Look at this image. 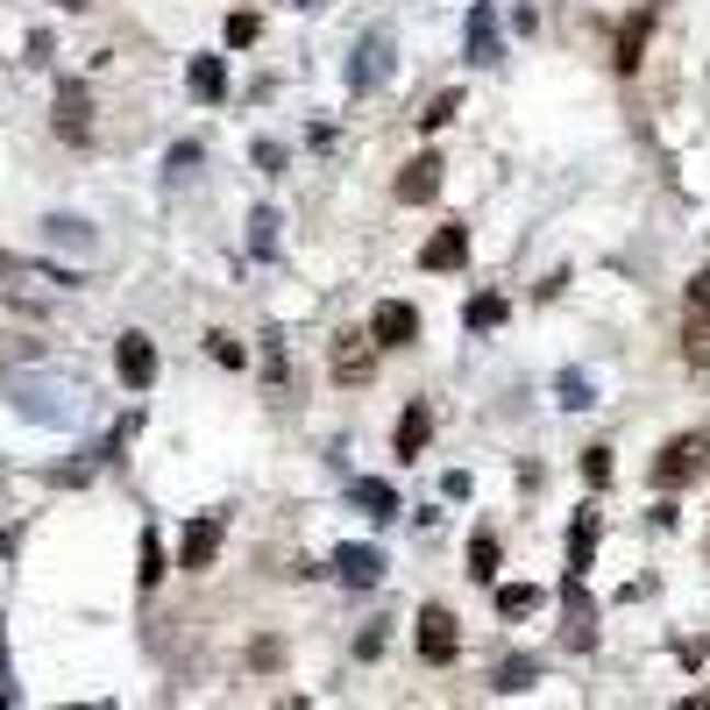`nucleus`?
Listing matches in <instances>:
<instances>
[{
  "mask_svg": "<svg viewBox=\"0 0 710 710\" xmlns=\"http://www.w3.org/2000/svg\"><path fill=\"white\" fill-rule=\"evenodd\" d=\"M703 470H710V433H675L646 476H654V491H683V483H697Z\"/></svg>",
  "mask_w": 710,
  "mask_h": 710,
  "instance_id": "f257e3e1",
  "label": "nucleus"
},
{
  "mask_svg": "<svg viewBox=\"0 0 710 710\" xmlns=\"http://www.w3.org/2000/svg\"><path fill=\"white\" fill-rule=\"evenodd\" d=\"M683 356L689 370H710V270H697L683 292Z\"/></svg>",
  "mask_w": 710,
  "mask_h": 710,
  "instance_id": "f03ea898",
  "label": "nucleus"
},
{
  "mask_svg": "<svg viewBox=\"0 0 710 710\" xmlns=\"http://www.w3.org/2000/svg\"><path fill=\"white\" fill-rule=\"evenodd\" d=\"M335 384H376V341H370V327H349V335H335Z\"/></svg>",
  "mask_w": 710,
  "mask_h": 710,
  "instance_id": "7ed1b4c3",
  "label": "nucleus"
},
{
  "mask_svg": "<svg viewBox=\"0 0 710 710\" xmlns=\"http://www.w3.org/2000/svg\"><path fill=\"white\" fill-rule=\"evenodd\" d=\"M419 654L441 661V668L462 654V626H455V611H448V604H427V611H419Z\"/></svg>",
  "mask_w": 710,
  "mask_h": 710,
  "instance_id": "20e7f679",
  "label": "nucleus"
},
{
  "mask_svg": "<svg viewBox=\"0 0 710 710\" xmlns=\"http://www.w3.org/2000/svg\"><path fill=\"white\" fill-rule=\"evenodd\" d=\"M370 341L376 349H413L419 341V313L405 306V298H384V306L370 313Z\"/></svg>",
  "mask_w": 710,
  "mask_h": 710,
  "instance_id": "39448f33",
  "label": "nucleus"
},
{
  "mask_svg": "<svg viewBox=\"0 0 710 710\" xmlns=\"http://www.w3.org/2000/svg\"><path fill=\"white\" fill-rule=\"evenodd\" d=\"M114 370L128 391H149L157 384V349H149V335H121L114 341Z\"/></svg>",
  "mask_w": 710,
  "mask_h": 710,
  "instance_id": "423d86ee",
  "label": "nucleus"
},
{
  "mask_svg": "<svg viewBox=\"0 0 710 710\" xmlns=\"http://www.w3.org/2000/svg\"><path fill=\"white\" fill-rule=\"evenodd\" d=\"M221 533H228V519H221V511L192 519V526H185V548H178V568H214V554H221Z\"/></svg>",
  "mask_w": 710,
  "mask_h": 710,
  "instance_id": "0eeeda50",
  "label": "nucleus"
},
{
  "mask_svg": "<svg viewBox=\"0 0 710 710\" xmlns=\"http://www.w3.org/2000/svg\"><path fill=\"white\" fill-rule=\"evenodd\" d=\"M654 22H661V8H640V14H626V29H618V50H611V65L626 71H640V57H646V36H654Z\"/></svg>",
  "mask_w": 710,
  "mask_h": 710,
  "instance_id": "6e6552de",
  "label": "nucleus"
},
{
  "mask_svg": "<svg viewBox=\"0 0 710 710\" xmlns=\"http://www.w3.org/2000/svg\"><path fill=\"white\" fill-rule=\"evenodd\" d=\"M419 263H427V270H462V263H470V228H455V221L433 228L427 249H419Z\"/></svg>",
  "mask_w": 710,
  "mask_h": 710,
  "instance_id": "1a4fd4ad",
  "label": "nucleus"
},
{
  "mask_svg": "<svg viewBox=\"0 0 710 710\" xmlns=\"http://www.w3.org/2000/svg\"><path fill=\"white\" fill-rule=\"evenodd\" d=\"M57 135H65V143H86V135H93V100H86V86H57Z\"/></svg>",
  "mask_w": 710,
  "mask_h": 710,
  "instance_id": "9d476101",
  "label": "nucleus"
},
{
  "mask_svg": "<svg viewBox=\"0 0 710 710\" xmlns=\"http://www.w3.org/2000/svg\"><path fill=\"white\" fill-rule=\"evenodd\" d=\"M433 192H441V157L427 149V157H413V164L398 171V200H405V206H427Z\"/></svg>",
  "mask_w": 710,
  "mask_h": 710,
  "instance_id": "9b49d317",
  "label": "nucleus"
},
{
  "mask_svg": "<svg viewBox=\"0 0 710 710\" xmlns=\"http://www.w3.org/2000/svg\"><path fill=\"white\" fill-rule=\"evenodd\" d=\"M335 576L349 583V590H370V583H384V554H376V548H341L335 554Z\"/></svg>",
  "mask_w": 710,
  "mask_h": 710,
  "instance_id": "f8f14e48",
  "label": "nucleus"
},
{
  "mask_svg": "<svg viewBox=\"0 0 710 710\" xmlns=\"http://www.w3.org/2000/svg\"><path fill=\"white\" fill-rule=\"evenodd\" d=\"M427 433H433V413H427V398H413V405H405V419H398V462L427 455Z\"/></svg>",
  "mask_w": 710,
  "mask_h": 710,
  "instance_id": "ddd939ff",
  "label": "nucleus"
},
{
  "mask_svg": "<svg viewBox=\"0 0 710 710\" xmlns=\"http://www.w3.org/2000/svg\"><path fill=\"white\" fill-rule=\"evenodd\" d=\"M597 562V511H576V533H568V576Z\"/></svg>",
  "mask_w": 710,
  "mask_h": 710,
  "instance_id": "4468645a",
  "label": "nucleus"
},
{
  "mask_svg": "<svg viewBox=\"0 0 710 710\" xmlns=\"http://www.w3.org/2000/svg\"><path fill=\"white\" fill-rule=\"evenodd\" d=\"M497 57V22H491V8H476L470 14V65H491Z\"/></svg>",
  "mask_w": 710,
  "mask_h": 710,
  "instance_id": "2eb2a0df",
  "label": "nucleus"
},
{
  "mask_svg": "<svg viewBox=\"0 0 710 710\" xmlns=\"http://www.w3.org/2000/svg\"><path fill=\"white\" fill-rule=\"evenodd\" d=\"M497 562H505L497 533H476V540H470V576H476V583H497Z\"/></svg>",
  "mask_w": 710,
  "mask_h": 710,
  "instance_id": "dca6fc26",
  "label": "nucleus"
},
{
  "mask_svg": "<svg viewBox=\"0 0 710 710\" xmlns=\"http://www.w3.org/2000/svg\"><path fill=\"white\" fill-rule=\"evenodd\" d=\"M362 65H356V86H370V79H384V71H391V43L384 36H362Z\"/></svg>",
  "mask_w": 710,
  "mask_h": 710,
  "instance_id": "f3484780",
  "label": "nucleus"
},
{
  "mask_svg": "<svg viewBox=\"0 0 710 710\" xmlns=\"http://www.w3.org/2000/svg\"><path fill=\"white\" fill-rule=\"evenodd\" d=\"M568 646H590V604H583V576L568 583Z\"/></svg>",
  "mask_w": 710,
  "mask_h": 710,
  "instance_id": "a211bd4d",
  "label": "nucleus"
},
{
  "mask_svg": "<svg viewBox=\"0 0 710 710\" xmlns=\"http://www.w3.org/2000/svg\"><path fill=\"white\" fill-rule=\"evenodd\" d=\"M356 505L370 511V519H391V511H398V491H391V483H356Z\"/></svg>",
  "mask_w": 710,
  "mask_h": 710,
  "instance_id": "6ab92c4d",
  "label": "nucleus"
},
{
  "mask_svg": "<svg viewBox=\"0 0 710 710\" xmlns=\"http://www.w3.org/2000/svg\"><path fill=\"white\" fill-rule=\"evenodd\" d=\"M135 583H143V590H157V583H164V548H157V533H143V554H135Z\"/></svg>",
  "mask_w": 710,
  "mask_h": 710,
  "instance_id": "aec40b11",
  "label": "nucleus"
},
{
  "mask_svg": "<svg viewBox=\"0 0 710 710\" xmlns=\"http://www.w3.org/2000/svg\"><path fill=\"white\" fill-rule=\"evenodd\" d=\"M192 93H206V100L228 93V71H221V57H200V65H192Z\"/></svg>",
  "mask_w": 710,
  "mask_h": 710,
  "instance_id": "412c9836",
  "label": "nucleus"
},
{
  "mask_svg": "<svg viewBox=\"0 0 710 710\" xmlns=\"http://www.w3.org/2000/svg\"><path fill=\"white\" fill-rule=\"evenodd\" d=\"M497 611H505V618H526V611H540V590L511 583V590H497Z\"/></svg>",
  "mask_w": 710,
  "mask_h": 710,
  "instance_id": "4be33fe9",
  "label": "nucleus"
},
{
  "mask_svg": "<svg viewBox=\"0 0 710 710\" xmlns=\"http://www.w3.org/2000/svg\"><path fill=\"white\" fill-rule=\"evenodd\" d=\"M497 320H505V298H497V292H476L470 298V327H497Z\"/></svg>",
  "mask_w": 710,
  "mask_h": 710,
  "instance_id": "5701e85b",
  "label": "nucleus"
},
{
  "mask_svg": "<svg viewBox=\"0 0 710 710\" xmlns=\"http://www.w3.org/2000/svg\"><path fill=\"white\" fill-rule=\"evenodd\" d=\"M455 108H462V93H433L427 114H419V128H441V121H455Z\"/></svg>",
  "mask_w": 710,
  "mask_h": 710,
  "instance_id": "b1692460",
  "label": "nucleus"
},
{
  "mask_svg": "<svg viewBox=\"0 0 710 710\" xmlns=\"http://www.w3.org/2000/svg\"><path fill=\"white\" fill-rule=\"evenodd\" d=\"M583 476H590V483H611V448H583Z\"/></svg>",
  "mask_w": 710,
  "mask_h": 710,
  "instance_id": "393cba45",
  "label": "nucleus"
},
{
  "mask_svg": "<svg viewBox=\"0 0 710 710\" xmlns=\"http://www.w3.org/2000/svg\"><path fill=\"white\" fill-rule=\"evenodd\" d=\"M228 43H235V50H249V43H256V14H228Z\"/></svg>",
  "mask_w": 710,
  "mask_h": 710,
  "instance_id": "a878e982",
  "label": "nucleus"
},
{
  "mask_svg": "<svg viewBox=\"0 0 710 710\" xmlns=\"http://www.w3.org/2000/svg\"><path fill=\"white\" fill-rule=\"evenodd\" d=\"M526 675H533V661H505V668H497V689H526Z\"/></svg>",
  "mask_w": 710,
  "mask_h": 710,
  "instance_id": "bb28decb",
  "label": "nucleus"
},
{
  "mask_svg": "<svg viewBox=\"0 0 710 710\" xmlns=\"http://www.w3.org/2000/svg\"><path fill=\"white\" fill-rule=\"evenodd\" d=\"M57 8H93V0H57Z\"/></svg>",
  "mask_w": 710,
  "mask_h": 710,
  "instance_id": "cd10ccee",
  "label": "nucleus"
},
{
  "mask_svg": "<svg viewBox=\"0 0 710 710\" xmlns=\"http://www.w3.org/2000/svg\"><path fill=\"white\" fill-rule=\"evenodd\" d=\"M0 703H8V689H0Z\"/></svg>",
  "mask_w": 710,
  "mask_h": 710,
  "instance_id": "c85d7f7f",
  "label": "nucleus"
}]
</instances>
